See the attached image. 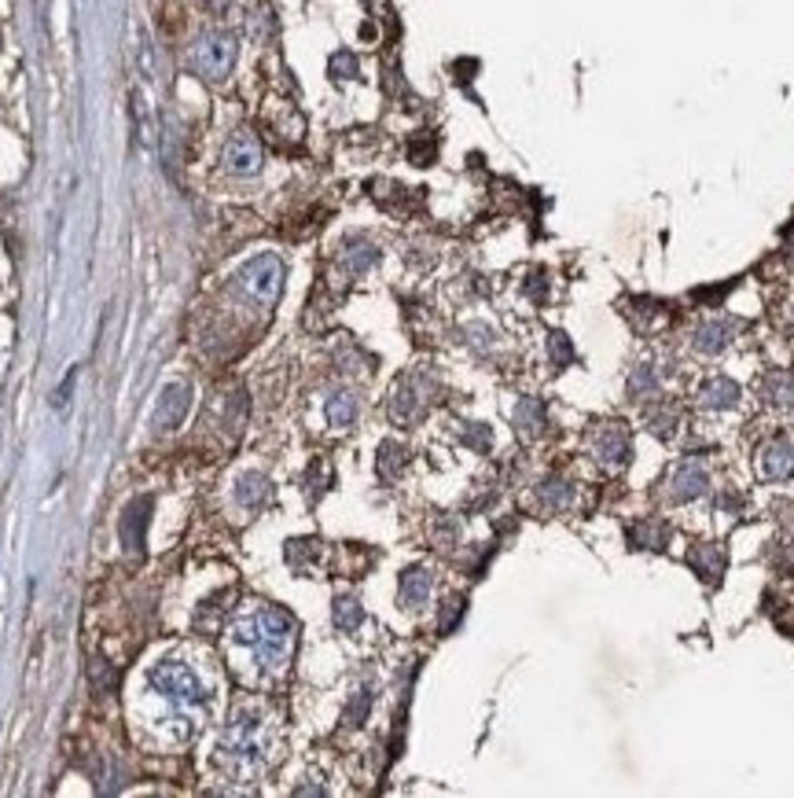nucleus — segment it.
<instances>
[{"mask_svg": "<svg viewBox=\"0 0 794 798\" xmlns=\"http://www.w3.org/2000/svg\"><path fill=\"white\" fill-rule=\"evenodd\" d=\"M728 347H732L728 320H707V325L696 331V350L707 353V357H718V353H725Z\"/></svg>", "mask_w": 794, "mask_h": 798, "instance_id": "f8f14e48", "label": "nucleus"}, {"mask_svg": "<svg viewBox=\"0 0 794 798\" xmlns=\"http://www.w3.org/2000/svg\"><path fill=\"white\" fill-rule=\"evenodd\" d=\"M269 497H273V486H269L265 474L247 471L244 479L236 482V501L244 504V508H258V504H265Z\"/></svg>", "mask_w": 794, "mask_h": 798, "instance_id": "4468645a", "label": "nucleus"}, {"mask_svg": "<svg viewBox=\"0 0 794 798\" xmlns=\"http://www.w3.org/2000/svg\"><path fill=\"white\" fill-rule=\"evenodd\" d=\"M552 357H556V365H567V361L574 357V350H570V339L562 336V331H556V336H552Z\"/></svg>", "mask_w": 794, "mask_h": 798, "instance_id": "393cba45", "label": "nucleus"}, {"mask_svg": "<svg viewBox=\"0 0 794 798\" xmlns=\"http://www.w3.org/2000/svg\"><path fill=\"white\" fill-rule=\"evenodd\" d=\"M192 409V387L188 383H169L155 406V431H174L180 427L185 412Z\"/></svg>", "mask_w": 794, "mask_h": 798, "instance_id": "0eeeda50", "label": "nucleus"}, {"mask_svg": "<svg viewBox=\"0 0 794 798\" xmlns=\"http://www.w3.org/2000/svg\"><path fill=\"white\" fill-rule=\"evenodd\" d=\"M357 412H360L357 394H349V390L331 394L328 406H324V416H328V423H331V427H335V431H346L349 423L357 420Z\"/></svg>", "mask_w": 794, "mask_h": 798, "instance_id": "ddd939ff", "label": "nucleus"}, {"mask_svg": "<svg viewBox=\"0 0 794 798\" xmlns=\"http://www.w3.org/2000/svg\"><path fill=\"white\" fill-rule=\"evenodd\" d=\"M430 585H435V578L424 567H412L401 574V608H412V611L424 608L430 600Z\"/></svg>", "mask_w": 794, "mask_h": 798, "instance_id": "9b49d317", "label": "nucleus"}, {"mask_svg": "<svg viewBox=\"0 0 794 798\" xmlns=\"http://www.w3.org/2000/svg\"><path fill=\"white\" fill-rule=\"evenodd\" d=\"M221 163H225L228 174H236V177H254L261 169V163H265L258 137L250 133V129H239V133H233V137H228V144H225Z\"/></svg>", "mask_w": 794, "mask_h": 798, "instance_id": "423d86ee", "label": "nucleus"}, {"mask_svg": "<svg viewBox=\"0 0 794 798\" xmlns=\"http://www.w3.org/2000/svg\"><path fill=\"white\" fill-rule=\"evenodd\" d=\"M702 401H707L710 409H732L739 406V387L732 379H710L707 387H702Z\"/></svg>", "mask_w": 794, "mask_h": 798, "instance_id": "dca6fc26", "label": "nucleus"}, {"mask_svg": "<svg viewBox=\"0 0 794 798\" xmlns=\"http://www.w3.org/2000/svg\"><path fill=\"white\" fill-rule=\"evenodd\" d=\"M710 490V474L699 468V463H680L677 471H673V479H669V493H673V501H696L702 497V493Z\"/></svg>", "mask_w": 794, "mask_h": 798, "instance_id": "9d476101", "label": "nucleus"}, {"mask_svg": "<svg viewBox=\"0 0 794 798\" xmlns=\"http://www.w3.org/2000/svg\"><path fill=\"white\" fill-rule=\"evenodd\" d=\"M376 258H379V250L371 244H349L346 255H343V269L360 277V272H368L371 266H376Z\"/></svg>", "mask_w": 794, "mask_h": 798, "instance_id": "aec40b11", "label": "nucleus"}, {"mask_svg": "<svg viewBox=\"0 0 794 798\" xmlns=\"http://www.w3.org/2000/svg\"><path fill=\"white\" fill-rule=\"evenodd\" d=\"M236 287H239V295L247 302H254V306H273L280 298V291H284V261L276 255L250 258L247 266L236 272Z\"/></svg>", "mask_w": 794, "mask_h": 798, "instance_id": "20e7f679", "label": "nucleus"}, {"mask_svg": "<svg viewBox=\"0 0 794 798\" xmlns=\"http://www.w3.org/2000/svg\"><path fill=\"white\" fill-rule=\"evenodd\" d=\"M515 423H519V431L526 434V438H530V434H541V431H545V406L534 401V398H526L515 409Z\"/></svg>", "mask_w": 794, "mask_h": 798, "instance_id": "a211bd4d", "label": "nucleus"}, {"mask_svg": "<svg viewBox=\"0 0 794 798\" xmlns=\"http://www.w3.org/2000/svg\"><path fill=\"white\" fill-rule=\"evenodd\" d=\"M651 387H655V368H651V365H640V368H637V376L629 379V394H632V398H640V394L651 390Z\"/></svg>", "mask_w": 794, "mask_h": 798, "instance_id": "5701e85b", "label": "nucleus"}, {"mask_svg": "<svg viewBox=\"0 0 794 798\" xmlns=\"http://www.w3.org/2000/svg\"><path fill=\"white\" fill-rule=\"evenodd\" d=\"M331 74L343 82V78H357V59L349 56V52H339L335 59H331Z\"/></svg>", "mask_w": 794, "mask_h": 798, "instance_id": "b1692460", "label": "nucleus"}, {"mask_svg": "<svg viewBox=\"0 0 794 798\" xmlns=\"http://www.w3.org/2000/svg\"><path fill=\"white\" fill-rule=\"evenodd\" d=\"M221 758L233 773H258L265 762V721L254 711H239L221 736Z\"/></svg>", "mask_w": 794, "mask_h": 798, "instance_id": "7ed1b4c3", "label": "nucleus"}, {"mask_svg": "<svg viewBox=\"0 0 794 798\" xmlns=\"http://www.w3.org/2000/svg\"><path fill=\"white\" fill-rule=\"evenodd\" d=\"M592 449H596V457L607 463V468H626L629 463V434L621 431V427H603L596 434V442H592Z\"/></svg>", "mask_w": 794, "mask_h": 798, "instance_id": "1a4fd4ad", "label": "nucleus"}, {"mask_svg": "<svg viewBox=\"0 0 794 798\" xmlns=\"http://www.w3.org/2000/svg\"><path fill=\"white\" fill-rule=\"evenodd\" d=\"M233 641L250 648V655L265 670H280L291 659V648H295V622L276 608H258L233 625Z\"/></svg>", "mask_w": 794, "mask_h": 798, "instance_id": "f257e3e1", "label": "nucleus"}, {"mask_svg": "<svg viewBox=\"0 0 794 798\" xmlns=\"http://www.w3.org/2000/svg\"><path fill=\"white\" fill-rule=\"evenodd\" d=\"M552 486H559V482H552ZM545 501L552 504V508H562V504L570 501V490H567V482H562V490H545Z\"/></svg>", "mask_w": 794, "mask_h": 798, "instance_id": "a878e982", "label": "nucleus"}, {"mask_svg": "<svg viewBox=\"0 0 794 798\" xmlns=\"http://www.w3.org/2000/svg\"><path fill=\"white\" fill-rule=\"evenodd\" d=\"M236 56H239L236 37L225 34V30H210V34H203L192 45V70H195V74L210 78V82H221V78L233 74Z\"/></svg>", "mask_w": 794, "mask_h": 798, "instance_id": "39448f33", "label": "nucleus"}, {"mask_svg": "<svg viewBox=\"0 0 794 798\" xmlns=\"http://www.w3.org/2000/svg\"><path fill=\"white\" fill-rule=\"evenodd\" d=\"M691 567H696L707 582H718V574L725 571V555L718 549H710V544H702V549H696V555H691Z\"/></svg>", "mask_w": 794, "mask_h": 798, "instance_id": "6ab92c4d", "label": "nucleus"}, {"mask_svg": "<svg viewBox=\"0 0 794 798\" xmlns=\"http://www.w3.org/2000/svg\"><path fill=\"white\" fill-rule=\"evenodd\" d=\"M766 401H772V406H780V409H787L794 406V376L791 372H769L766 376Z\"/></svg>", "mask_w": 794, "mask_h": 798, "instance_id": "f3484780", "label": "nucleus"}, {"mask_svg": "<svg viewBox=\"0 0 794 798\" xmlns=\"http://www.w3.org/2000/svg\"><path fill=\"white\" fill-rule=\"evenodd\" d=\"M147 512H151V501H137L133 508L126 512L122 519V538H126V549L137 552L140 549V538H144V523H147Z\"/></svg>", "mask_w": 794, "mask_h": 798, "instance_id": "2eb2a0df", "label": "nucleus"}, {"mask_svg": "<svg viewBox=\"0 0 794 798\" xmlns=\"http://www.w3.org/2000/svg\"><path fill=\"white\" fill-rule=\"evenodd\" d=\"M147 689L151 695H158L169 711H195V706L206 703V684L203 677H199L188 662H177V659H163L151 666L147 673Z\"/></svg>", "mask_w": 794, "mask_h": 798, "instance_id": "f03ea898", "label": "nucleus"}, {"mask_svg": "<svg viewBox=\"0 0 794 798\" xmlns=\"http://www.w3.org/2000/svg\"><path fill=\"white\" fill-rule=\"evenodd\" d=\"M758 468L772 482L791 479L794 474V446L787 438H772L769 446H761V453H758Z\"/></svg>", "mask_w": 794, "mask_h": 798, "instance_id": "6e6552de", "label": "nucleus"}, {"mask_svg": "<svg viewBox=\"0 0 794 798\" xmlns=\"http://www.w3.org/2000/svg\"><path fill=\"white\" fill-rule=\"evenodd\" d=\"M405 449L398 446V442H383V449H379V474L383 479H394V474L405 468Z\"/></svg>", "mask_w": 794, "mask_h": 798, "instance_id": "4be33fe9", "label": "nucleus"}, {"mask_svg": "<svg viewBox=\"0 0 794 798\" xmlns=\"http://www.w3.org/2000/svg\"><path fill=\"white\" fill-rule=\"evenodd\" d=\"M360 619H365V614H360V603L354 600V596H339V600H335V625H339V630L354 633L360 625Z\"/></svg>", "mask_w": 794, "mask_h": 798, "instance_id": "412c9836", "label": "nucleus"}]
</instances>
